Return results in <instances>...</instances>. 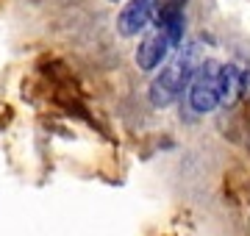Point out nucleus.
I'll use <instances>...</instances> for the list:
<instances>
[{"mask_svg": "<svg viewBox=\"0 0 250 236\" xmlns=\"http://www.w3.org/2000/svg\"><path fill=\"white\" fill-rule=\"evenodd\" d=\"M197 70V50L195 47H187L181 50V56L164 70V73L153 81L150 86V103L153 106H170L172 100L178 98L181 92L189 86L192 75Z\"/></svg>", "mask_w": 250, "mask_h": 236, "instance_id": "nucleus-1", "label": "nucleus"}, {"mask_svg": "<svg viewBox=\"0 0 250 236\" xmlns=\"http://www.w3.org/2000/svg\"><path fill=\"white\" fill-rule=\"evenodd\" d=\"M217 75H220V64L217 61H203L197 64L195 75L189 81V106L197 114H208L220 106L217 98Z\"/></svg>", "mask_w": 250, "mask_h": 236, "instance_id": "nucleus-2", "label": "nucleus"}, {"mask_svg": "<svg viewBox=\"0 0 250 236\" xmlns=\"http://www.w3.org/2000/svg\"><path fill=\"white\" fill-rule=\"evenodd\" d=\"M159 9H161V0H131L117 17V31L123 37H136L139 31H145L156 20Z\"/></svg>", "mask_w": 250, "mask_h": 236, "instance_id": "nucleus-3", "label": "nucleus"}, {"mask_svg": "<svg viewBox=\"0 0 250 236\" xmlns=\"http://www.w3.org/2000/svg\"><path fill=\"white\" fill-rule=\"evenodd\" d=\"M167 53H170V39H167V34L161 28H156L153 34H147L142 39V45L136 50V64H139V70L150 73L167 59Z\"/></svg>", "mask_w": 250, "mask_h": 236, "instance_id": "nucleus-4", "label": "nucleus"}, {"mask_svg": "<svg viewBox=\"0 0 250 236\" xmlns=\"http://www.w3.org/2000/svg\"><path fill=\"white\" fill-rule=\"evenodd\" d=\"M239 78H242V73L233 64L220 67V75H217V98H220V103L231 106L233 100L239 98Z\"/></svg>", "mask_w": 250, "mask_h": 236, "instance_id": "nucleus-5", "label": "nucleus"}, {"mask_svg": "<svg viewBox=\"0 0 250 236\" xmlns=\"http://www.w3.org/2000/svg\"><path fill=\"white\" fill-rule=\"evenodd\" d=\"M239 95H245V98L250 100V73H242V78H239Z\"/></svg>", "mask_w": 250, "mask_h": 236, "instance_id": "nucleus-6", "label": "nucleus"}, {"mask_svg": "<svg viewBox=\"0 0 250 236\" xmlns=\"http://www.w3.org/2000/svg\"><path fill=\"white\" fill-rule=\"evenodd\" d=\"M172 6H184V3H187V0H170Z\"/></svg>", "mask_w": 250, "mask_h": 236, "instance_id": "nucleus-7", "label": "nucleus"}, {"mask_svg": "<svg viewBox=\"0 0 250 236\" xmlns=\"http://www.w3.org/2000/svg\"><path fill=\"white\" fill-rule=\"evenodd\" d=\"M111 3H117V0H111Z\"/></svg>", "mask_w": 250, "mask_h": 236, "instance_id": "nucleus-8", "label": "nucleus"}]
</instances>
